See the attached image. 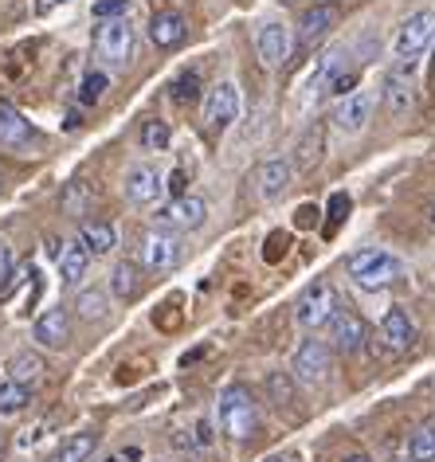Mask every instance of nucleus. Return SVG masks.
<instances>
[{"label":"nucleus","mask_w":435,"mask_h":462,"mask_svg":"<svg viewBox=\"0 0 435 462\" xmlns=\"http://www.w3.org/2000/svg\"><path fill=\"white\" fill-rule=\"evenodd\" d=\"M346 271L361 291H388V286L404 274V263H400L393 251L365 247V251H353V255L346 259Z\"/></svg>","instance_id":"nucleus-1"},{"label":"nucleus","mask_w":435,"mask_h":462,"mask_svg":"<svg viewBox=\"0 0 435 462\" xmlns=\"http://www.w3.org/2000/svg\"><path fill=\"white\" fill-rule=\"evenodd\" d=\"M216 423L227 439H251L259 431V403L244 384H232L216 400Z\"/></svg>","instance_id":"nucleus-2"},{"label":"nucleus","mask_w":435,"mask_h":462,"mask_svg":"<svg viewBox=\"0 0 435 462\" xmlns=\"http://www.w3.org/2000/svg\"><path fill=\"white\" fill-rule=\"evenodd\" d=\"M435 43V13H412L404 24L396 32V43H393V55H396V67H416L420 55Z\"/></svg>","instance_id":"nucleus-3"},{"label":"nucleus","mask_w":435,"mask_h":462,"mask_svg":"<svg viewBox=\"0 0 435 462\" xmlns=\"http://www.w3.org/2000/svg\"><path fill=\"white\" fill-rule=\"evenodd\" d=\"M95 51L102 63H114V67H125L134 55V24L125 16L118 20H102L98 32H95Z\"/></svg>","instance_id":"nucleus-4"},{"label":"nucleus","mask_w":435,"mask_h":462,"mask_svg":"<svg viewBox=\"0 0 435 462\" xmlns=\"http://www.w3.org/2000/svg\"><path fill=\"white\" fill-rule=\"evenodd\" d=\"M334 314H338V291L326 279H318L314 286H306V294L299 298V306H294V318H299L302 329L326 326Z\"/></svg>","instance_id":"nucleus-5"},{"label":"nucleus","mask_w":435,"mask_h":462,"mask_svg":"<svg viewBox=\"0 0 435 462\" xmlns=\"http://www.w3.org/2000/svg\"><path fill=\"white\" fill-rule=\"evenodd\" d=\"M236 118H239V90L232 83H216L208 98H204V130L220 137Z\"/></svg>","instance_id":"nucleus-6"},{"label":"nucleus","mask_w":435,"mask_h":462,"mask_svg":"<svg viewBox=\"0 0 435 462\" xmlns=\"http://www.w3.org/2000/svg\"><path fill=\"white\" fill-rule=\"evenodd\" d=\"M294 380H302V384H326L329 380V368H334V356H329V345L326 341H302L299 353H294Z\"/></svg>","instance_id":"nucleus-7"},{"label":"nucleus","mask_w":435,"mask_h":462,"mask_svg":"<svg viewBox=\"0 0 435 462\" xmlns=\"http://www.w3.org/2000/svg\"><path fill=\"white\" fill-rule=\"evenodd\" d=\"M0 145L13 149V153H32V149H40V134L32 130V122L5 98H0Z\"/></svg>","instance_id":"nucleus-8"},{"label":"nucleus","mask_w":435,"mask_h":462,"mask_svg":"<svg viewBox=\"0 0 435 462\" xmlns=\"http://www.w3.org/2000/svg\"><path fill=\"white\" fill-rule=\"evenodd\" d=\"M338 20H341V8L329 5V0H322V5H314V8H306L302 20H299V48L302 51L318 48V43H322L329 32L338 28Z\"/></svg>","instance_id":"nucleus-9"},{"label":"nucleus","mask_w":435,"mask_h":462,"mask_svg":"<svg viewBox=\"0 0 435 462\" xmlns=\"http://www.w3.org/2000/svg\"><path fill=\"white\" fill-rule=\"evenodd\" d=\"M180 263V244L169 231H145L142 239V267L150 274H165Z\"/></svg>","instance_id":"nucleus-10"},{"label":"nucleus","mask_w":435,"mask_h":462,"mask_svg":"<svg viewBox=\"0 0 435 462\" xmlns=\"http://www.w3.org/2000/svg\"><path fill=\"white\" fill-rule=\"evenodd\" d=\"M329 337H334V349L341 353H361L365 345H369V326L361 321V314H353V310H341L329 318Z\"/></svg>","instance_id":"nucleus-11"},{"label":"nucleus","mask_w":435,"mask_h":462,"mask_svg":"<svg viewBox=\"0 0 435 462\" xmlns=\"http://www.w3.org/2000/svg\"><path fill=\"white\" fill-rule=\"evenodd\" d=\"M373 118V95L369 90H353V95H346L338 102V110H334V125L341 134H361L365 125H369Z\"/></svg>","instance_id":"nucleus-12"},{"label":"nucleus","mask_w":435,"mask_h":462,"mask_svg":"<svg viewBox=\"0 0 435 462\" xmlns=\"http://www.w3.org/2000/svg\"><path fill=\"white\" fill-rule=\"evenodd\" d=\"M165 180L162 172H157L153 165H134L130 172H125V200L145 208V204H157V196H162Z\"/></svg>","instance_id":"nucleus-13"},{"label":"nucleus","mask_w":435,"mask_h":462,"mask_svg":"<svg viewBox=\"0 0 435 462\" xmlns=\"http://www.w3.org/2000/svg\"><path fill=\"white\" fill-rule=\"evenodd\" d=\"M255 48L267 67H282L286 55H291V32H286V24H279V20H267V24H259V32H255Z\"/></svg>","instance_id":"nucleus-14"},{"label":"nucleus","mask_w":435,"mask_h":462,"mask_svg":"<svg viewBox=\"0 0 435 462\" xmlns=\"http://www.w3.org/2000/svg\"><path fill=\"white\" fill-rule=\"evenodd\" d=\"M32 337L43 349H67L71 345V318L63 314V310H48V314H40V321L32 326Z\"/></svg>","instance_id":"nucleus-15"},{"label":"nucleus","mask_w":435,"mask_h":462,"mask_svg":"<svg viewBox=\"0 0 435 462\" xmlns=\"http://www.w3.org/2000/svg\"><path fill=\"white\" fill-rule=\"evenodd\" d=\"M381 341H384L393 353H408L412 345H416V326H412V318H408L400 306H393V310H388V314L381 318Z\"/></svg>","instance_id":"nucleus-16"},{"label":"nucleus","mask_w":435,"mask_h":462,"mask_svg":"<svg viewBox=\"0 0 435 462\" xmlns=\"http://www.w3.org/2000/svg\"><path fill=\"white\" fill-rule=\"evenodd\" d=\"M291 180H294L291 161H267V165H259L255 169V192H259V200H279V196L291 189Z\"/></svg>","instance_id":"nucleus-17"},{"label":"nucleus","mask_w":435,"mask_h":462,"mask_svg":"<svg viewBox=\"0 0 435 462\" xmlns=\"http://www.w3.org/2000/svg\"><path fill=\"white\" fill-rule=\"evenodd\" d=\"M384 106L393 110V118H404V114L416 106V90H412V71L408 67H396L384 83Z\"/></svg>","instance_id":"nucleus-18"},{"label":"nucleus","mask_w":435,"mask_h":462,"mask_svg":"<svg viewBox=\"0 0 435 462\" xmlns=\"http://www.w3.org/2000/svg\"><path fill=\"white\" fill-rule=\"evenodd\" d=\"M204 219H208V204L200 200V196H177L173 204L162 212V224H173V227H200Z\"/></svg>","instance_id":"nucleus-19"},{"label":"nucleus","mask_w":435,"mask_h":462,"mask_svg":"<svg viewBox=\"0 0 435 462\" xmlns=\"http://www.w3.org/2000/svg\"><path fill=\"white\" fill-rule=\"evenodd\" d=\"M185 36H189V20L180 13H157L150 20V40L157 48H180Z\"/></svg>","instance_id":"nucleus-20"},{"label":"nucleus","mask_w":435,"mask_h":462,"mask_svg":"<svg viewBox=\"0 0 435 462\" xmlns=\"http://www.w3.org/2000/svg\"><path fill=\"white\" fill-rule=\"evenodd\" d=\"M95 447H98V431H75V435H67L60 450L51 455V462H87L90 455H95Z\"/></svg>","instance_id":"nucleus-21"},{"label":"nucleus","mask_w":435,"mask_h":462,"mask_svg":"<svg viewBox=\"0 0 435 462\" xmlns=\"http://www.w3.org/2000/svg\"><path fill=\"white\" fill-rule=\"evenodd\" d=\"M79 244H83L90 255H110L114 244H118V231H114L110 224H102V219H87L83 224V236H79Z\"/></svg>","instance_id":"nucleus-22"},{"label":"nucleus","mask_w":435,"mask_h":462,"mask_svg":"<svg viewBox=\"0 0 435 462\" xmlns=\"http://www.w3.org/2000/svg\"><path fill=\"white\" fill-rule=\"evenodd\" d=\"M87 271H90V251L83 244L63 247V255H60V282L63 286H79Z\"/></svg>","instance_id":"nucleus-23"},{"label":"nucleus","mask_w":435,"mask_h":462,"mask_svg":"<svg viewBox=\"0 0 435 462\" xmlns=\"http://www.w3.org/2000/svg\"><path fill=\"white\" fill-rule=\"evenodd\" d=\"M408 458L412 462H435V415H428L408 439Z\"/></svg>","instance_id":"nucleus-24"},{"label":"nucleus","mask_w":435,"mask_h":462,"mask_svg":"<svg viewBox=\"0 0 435 462\" xmlns=\"http://www.w3.org/2000/svg\"><path fill=\"white\" fill-rule=\"evenodd\" d=\"M28 403H32V384H20V380H5L0 384V420L24 411Z\"/></svg>","instance_id":"nucleus-25"},{"label":"nucleus","mask_w":435,"mask_h":462,"mask_svg":"<svg viewBox=\"0 0 435 462\" xmlns=\"http://www.w3.org/2000/svg\"><path fill=\"white\" fill-rule=\"evenodd\" d=\"M110 291H114V298H134L137 291H142V274H137V263H118V267H114V274H110Z\"/></svg>","instance_id":"nucleus-26"},{"label":"nucleus","mask_w":435,"mask_h":462,"mask_svg":"<svg viewBox=\"0 0 435 462\" xmlns=\"http://www.w3.org/2000/svg\"><path fill=\"white\" fill-rule=\"evenodd\" d=\"M90 204H95V189H90L87 180H71L63 192V212L67 216H87Z\"/></svg>","instance_id":"nucleus-27"},{"label":"nucleus","mask_w":435,"mask_h":462,"mask_svg":"<svg viewBox=\"0 0 435 462\" xmlns=\"http://www.w3.org/2000/svg\"><path fill=\"white\" fill-rule=\"evenodd\" d=\"M75 310H79V318H83V321H106V314H110L106 294L95 291V286H90V291H79Z\"/></svg>","instance_id":"nucleus-28"},{"label":"nucleus","mask_w":435,"mask_h":462,"mask_svg":"<svg viewBox=\"0 0 435 462\" xmlns=\"http://www.w3.org/2000/svg\"><path fill=\"white\" fill-rule=\"evenodd\" d=\"M322 142H326V130H322V122H318L299 142V169H314L318 161H322Z\"/></svg>","instance_id":"nucleus-29"},{"label":"nucleus","mask_w":435,"mask_h":462,"mask_svg":"<svg viewBox=\"0 0 435 462\" xmlns=\"http://www.w3.org/2000/svg\"><path fill=\"white\" fill-rule=\"evenodd\" d=\"M169 125L162 118H145L142 130H137V142H142V149H150V153H162V149H169Z\"/></svg>","instance_id":"nucleus-30"},{"label":"nucleus","mask_w":435,"mask_h":462,"mask_svg":"<svg viewBox=\"0 0 435 462\" xmlns=\"http://www.w3.org/2000/svg\"><path fill=\"white\" fill-rule=\"evenodd\" d=\"M43 376V361L36 353H16L8 361V380H20V384H32V380Z\"/></svg>","instance_id":"nucleus-31"},{"label":"nucleus","mask_w":435,"mask_h":462,"mask_svg":"<svg viewBox=\"0 0 435 462\" xmlns=\"http://www.w3.org/2000/svg\"><path fill=\"white\" fill-rule=\"evenodd\" d=\"M102 95H106V71H95V67H90L83 75V83H79V102H83V106H95Z\"/></svg>","instance_id":"nucleus-32"},{"label":"nucleus","mask_w":435,"mask_h":462,"mask_svg":"<svg viewBox=\"0 0 435 462\" xmlns=\"http://www.w3.org/2000/svg\"><path fill=\"white\" fill-rule=\"evenodd\" d=\"M267 392H271V400L279 403V408H291L294 403V380L286 373H271L267 376Z\"/></svg>","instance_id":"nucleus-33"},{"label":"nucleus","mask_w":435,"mask_h":462,"mask_svg":"<svg viewBox=\"0 0 435 462\" xmlns=\"http://www.w3.org/2000/svg\"><path fill=\"white\" fill-rule=\"evenodd\" d=\"M197 98H200V75L197 71L180 75L173 83V102H177V106H189V102H197Z\"/></svg>","instance_id":"nucleus-34"},{"label":"nucleus","mask_w":435,"mask_h":462,"mask_svg":"<svg viewBox=\"0 0 435 462\" xmlns=\"http://www.w3.org/2000/svg\"><path fill=\"white\" fill-rule=\"evenodd\" d=\"M357 83H361V75H357V71H341V67H338L334 79L326 83V90H329L334 98H346V95H353V90H357Z\"/></svg>","instance_id":"nucleus-35"},{"label":"nucleus","mask_w":435,"mask_h":462,"mask_svg":"<svg viewBox=\"0 0 435 462\" xmlns=\"http://www.w3.org/2000/svg\"><path fill=\"white\" fill-rule=\"evenodd\" d=\"M90 13H95V20H118L130 13V0H95Z\"/></svg>","instance_id":"nucleus-36"},{"label":"nucleus","mask_w":435,"mask_h":462,"mask_svg":"<svg viewBox=\"0 0 435 462\" xmlns=\"http://www.w3.org/2000/svg\"><path fill=\"white\" fill-rule=\"evenodd\" d=\"M13 267H16V259H13V247L0 239V291H8V282H13Z\"/></svg>","instance_id":"nucleus-37"},{"label":"nucleus","mask_w":435,"mask_h":462,"mask_svg":"<svg viewBox=\"0 0 435 462\" xmlns=\"http://www.w3.org/2000/svg\"><path fill=\"white\" fill-rule=\"evenodd\" d=\"M346 212H349V196H341V192H338V196H334V219H329V231L341 224V216H346Z\"/></svg>","instance_id":"nucleus-38"},{"label":"nucleus","mask_w":435,"mask_h":462,"mask_svg":"<svg viewBox=\"0 0 435 462\" xmlns=\"http://www.w3.org/2000/svg\"><path fill=\"white\" fill-rule=\"evenodd\" d=\"M137 458H142V450L125 447V450H118V455H110V458H102V462H137Z\"/></svg>","instance_id":"nucleus-39"},{"label":"nucleus","mask_w":435,"mask_h":462,"mask_svg":"<svg viewBox=\"0 0 435 462\" xmlns=\"http://www.w3.org/2000/svg\"><path fill=\"white\" fill-rule=\"evenodd\" d=\"M169 189H173L177 196H180V192H185V169H177V172H173V177H169Z\"/></svg>","instance_id":"nucleus-40"},{"label":"nucleus","mask_w":435,"mask_h":462,"mask_svg":"<svg viewBox=\"0 0 435 462\" xmlns=\"http://www.w3.org/2000/svg\"><path fill=\"white\" fill-rule=\"evenodd\" d=\"M60 5H67V0H36V13H40V16H48L51 8H60Z\"/></svg>","instance_id":"nucleus-41"},{"label":"nucleus","mask_w":435,"mask_h":462,"mask_svg":"<svg viewBox=\"0 0 435 462\" xmlns=\"http://www.w3.org/2000/svg\"><path fill=\"white\" fill-rule=\"evenodd\" d=\"M346 462H373V458H369V455H349Z\"/></svg>","instance_id":"nucleus-42"},{"label":"nucleus","mask_w":435,"mask_h":462,"mask_svg":"<svg viewBox=\"0 0 435 462\" xmlns=\"http://www.w3.org/2000/svg\"><path fill=\"white\" fill-rule=\"evenodd\" d=\"M431 227H435V204H431Z\"/></svg>","instance_id":"nucleus-43"},{"label":"nucleus","mask_w":435,"mask_h":462,"mask_svg":"<svg viewBox=\"0 0 435 462\" xmlns=\"http://www.w3.org/2000/svg\"><path fill=\"white\" fill-rule=\"evenodd\" d=\"M267 462H282V458H267Z\"/></svg>","instance_id":"nucleus-44"},{"label":"nucleus","mask_w":435,"mask_h":462,"mask_svg":"<svg viewBox=\"0 0 435 462\" xmlns=\"http://www.w3.org/2000/svg\"><path fill=\"white\" fill-rule=\"evenodd\" d=\"M431 75H435V60H431Z\"/></svg>","instance_id":"nucleus-45"},{"label":"nucleus","mask_w":435,"mask_h":462,"mask_svg":"<svg viewBox=\"0 0 435 462\" xmlns=\"http://www.w3.org/2000/svg\"><path fill=\"white\" fill-rule=\"evenodd\" d=\"M153 5H157V0H153Z\"/></svg>","instance_id":"nucleus-46"},{"label":"nucleus","mask_w":435,"mask_h":462,"mask_svg":"<svg viewBox=\"0 0 435 462\" xmlns=\"http://www.w3.org/2000/svg\"><path fill=\"white\" fill-rule=\"evenodd\" d=\"M393 462H396V458H393Z\"/></svg>","instance_id":"nucleus-47"}]
</instances>
